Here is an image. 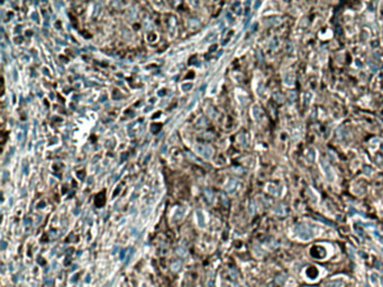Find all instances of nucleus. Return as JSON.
Returning a JSON list of instances; mask_svg holds the SVG:
<instances>
[{"instance_id":"nucleus-1","label":"nucleus","mask_w":383,"mask_h":287,"mask_svg":"<svg viewBox=\"0 0 383 287\" xmlns=\"http://www.w3.org/2000/svg\"><path fill=\"white\" fill-rule=\"evenodd\" d=\"M171 268L174 270V272H178L180 268H181V262L180 261H175V262H173L171 265Z\"/></svg>"},{"instance_id":"nucleus-2","label":"nucleus","mask_w":383,"mask_h":287,"mask_svg":"<svg viewBox=\"0 0 383 287\" xmlns=\"http://www.w3.org/2000/svg\"><path fill=\"white\" fill-rule=\"evenodd\" d=\"M207 286H208V287H213V278H212V277H210V278H209V280H208V283H207Z\"/></svg>"},{"instance_id":"nucleus-3","label":"nucleus","mask_w":383,"mask_h":287,"mask_svg":"<svg viewBox=\"0 0 383 287\" xmlns=\"http://www.w3.org/2000/svg\"><path fill=\"white\" fill-rule=\"evenodd\" d=\"M125 253H126V250H123V251H121V253H120V259H124V256H125Z\"/></svg>"},{"instance_id":"nucleus-4","label":"nucleus","mask_w":383,"mask_h":287,"mask_svg":"<svg viewBox=\"0 0 383 287\" xmlns=\"http://www.w3.org/2000/svg\"><path fill=\"white\" fill-rule=\"evenodd\" d=\"M53 283V280L52 279H47V280H45L44 282V284H46V285H48V284H52Z\"/></svg>"},{"instance_id":"nucleus-5","label":"nucleus","mask_w":383,"mask_h":287,"mask_svg":"<svg viewBox=\"0 0 383 287\" xmlns=\"http://www.w3.org/2000/svg\"><path fill=\"white\" fill-rule=\"evenodd\" d=\"M77 279H78V275H75V276H74V277H73V278H72L71 280H72V282H75Z\"/></svg>"},{"instance_id":"nucleus-6","label":"nucleus","mask_w":383,"mask_h":287,"mask_svg":"<svg viewBox=\"0 0 383 287\" xmlns=\"http://www.w3.org/2000/svg\"><path fill=\"white\" fill-rule=\"evenodd\" d=\"M89 278H90V276H89V275H88V276H87V279H85V282H87V283H88V282H89Z\"/></svg>"}]
</instances>
